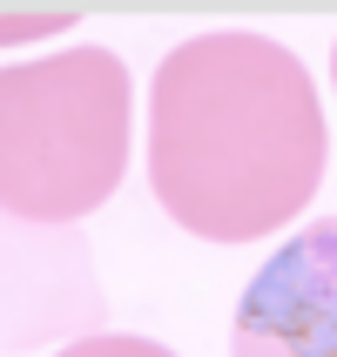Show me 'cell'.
<instances>
[{
  "label": "cell",
  "instance_id": "277c9868",
  "mask_svg": "<svg viewBox=\"0 0 337 357\" xmlns=\"http://www.w3.org/2000/svg\"><path fill=\"white\" fill-rule=\"evenodd\" d=\"M75 7H7L0 14V40L14 47V40H40V34H61V27H75Z\"/></svg>",
  "mask_w": 337,
  "mask_h": 357
},
{
  "label": "cell",
  "instance_id": "8992f818",
  "mask_svg": "<svg viewBox=\"0 0 337 357\" xmlns=\"http://www.w3.org/2000/svg\"><path fill=\"white\" fill-rule=\"evenodd\" d=\"M331 75H337V47H331Z\"/></svg>",
  "mask_w": 337,
  "mask_h": 357
},
{
  "label": "cell",
  "instance_id": "5b68a950",
  "mask_svg": "<svg viewBox=\"0 0 337 357\" xmlns=\"http://www.w3.org/2000/svg\"><path fill=\"white\" fill-rule=\"evenodd\" d=\"M61 357H176V351H162L149 337H88V344H68Z\"/></svg>",
  "mask_w": 337,
  "mask_h": 357
},
{
  "label": "cell",
  "instance_id": "6da1fadb",
  "mask_svg": "<svg viewBox=\"0 0 337 357\" xmlns=\"http://www.w3.org/2000/svg\"><path fill=\"white\" fill-rule=\"evenodd\" d=\"M324 108L304 61L270 34H196L149 88L156 202L209 243H257L317 196Z\"/></svg>",
  "mask_w": 337,
  "mask_h": 357
},
{
  "label": "cell",
  "instance_id": "3957f363",
  "mask_svg": "<svg viewBox=\"0 0 337 357\" xmlns=\"http://www.w3.org/2000/svg\"><path fill=\"white\" fill-rule=\"evenodd\" d=\"M237 357H337V216L263 263L237 303Z\"/></svg>",
  "mask_w": 337,
  "mask_h": 357
},
{
  "label": "cell",
  "instance_id": "7a4b0ae2",
  "mask_svg": "<svg viewBox=\"0 0 337 357\" xmlns=\"http://www.w3.org/2000/svg\"><path fill=\"white\" fill-rule=\"evenodd\" d=\"M0 202L7 222H81L128 169V68L68 47L0 75Z\"/></svg>",
  "mask_w": 337,
  "mask_h": 357
}]
</instances>
